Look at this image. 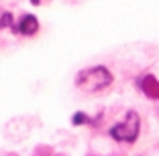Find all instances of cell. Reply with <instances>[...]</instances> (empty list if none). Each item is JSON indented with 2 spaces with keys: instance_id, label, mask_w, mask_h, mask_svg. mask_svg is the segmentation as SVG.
Segmentation results:
<instances>
[{
  "instance_id": "cell-3",
  "label": "cell",
  "mask_w": 159,
  "mask_h": 156,
  "mask_svg": "<svg viewBox=\"0 0 159 156\" xmlns=\"http://www.w3.org/2000/svg\"><path fill=\"white\" fill-rule=\"evenodd\" d=\"M137 85L149 99H159V79L151 73H145L137 79Z\"/></svg>"
},
{
  "instance_id": "cell-7",
  "label": "cell",
  "mask_w": 159,
  "mask_h": 156,
  "mask_svg": "<svg viewBox=\"0 0 159 156\" xmlns=\"http://www.w3.org/2000/svg\"><path fill=\"white\" fill-rule=\"evenodd\" d=\"M31 2H33V4H39V0H31Z\"/></svg>"
},
{
  "instance_id": "cell-2",
  "label": "cell",
  "mask_w": 159,
  "mask_h": 156,
  "mask_svg": "<svg viewBox=\"0 0 159 156\" xmlns=\"http://www.w3.org/2000/svg\"><path fill=\"white\" fill-rule=\"evenodd\" d=\"M110 138L114 142H120V144H135L137 138L141 134V118L135 110H129L125 114V118L120 122H116L114 126H110L108 130Z\"/></svg>"
},
{
  "instance_id": "cell-8",
  "label": "cell",
  "mask_w": 159,
  "mask_h": 156,
  "mask_svg": "<svg viewBox=\"0 0 159 156\" xmlns=\"http://www.w3.org/2000/svg\"><path fill=\"white\" fill-rule=\"evenodd\" d=\"M10 156H14V154H10Z\"/></svg>"
},
{
  "instance_id": "cell-1",
  "label": "cell",
  "mask_w": 159,
  "mask_h": 156,
  "mask_svg": "<svg viewBox=\"0 0 159 156\" xmlns=\"http://www.w3.org/2000/svg\"><path fill=\"white\" fill-rule=\"evenodd\" d=\"M114 75L110 73V69L104 65H94V67L82 69L75 75V87L84 93H98L104 91L112 85Z\"/></svg>"
},
{
  "instance_id": "cell-5",
  "label": "cell",
  "mask_w": 159,
  "mask_h": 156,
  "mask_svg": "<svg viewBox=\"0 0 159 156\" xmlns=\"http://www.w3.org/2000/svg\"><path fill=\"white\" fill-rule=\"evenodd\" d=\"M96 120H92L86 112H75L74 116H71V124L74 126H86V124H94Z\"/></svg>"
},
{
  "instance_id": "cell-4",
  "label": "cell",
  "mask_w": 159,
  "mask_h": 156,
  "mask_svg": "<svg viewBox=\"0 0 159 156\" xmlns=\"http://www.w3.org/2000/svg\"><path fill=\"white\" fill-rule=\"evenodd\" d=\"M39 32V20L35 14H23L16 23V35L23 37H35Z\"/></svg>"
},
{
  "instance_id": "cell-6",
  "label": "cell",
  "mask_w": 159,
  "mask_h": 156,
  "mask_svg": "<svg viewBox=\"0 0 159 156\" xmlns=\"http://www.w3.org/2000/svg\"><path fill=\"white\" fill-rule=\"evenodd\" d=\"M0 28H10L12 32H16V23L12 19V12H2V16H0Z\"/></svg>"
}]
</instances>
